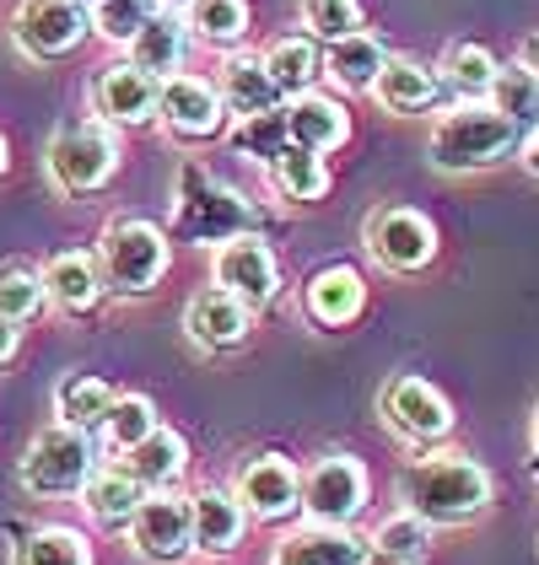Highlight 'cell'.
<instances>
[{"label":"cell","instance_id":"1","mask_svg":"<svg viewBox=\"0 0 539 565\" xmlns=\"http://www.w3.org/2000/svg\"><path fill=\"white\" fill-rule=\"evenodd\" d=\"M404 512L437 522H469L492 507V475L469 458V452H426L410 458L400 475Z\"/></svg>","mask_w":539,"mask_h":565},{"label":"cell","instance_id":"2","mask_svg":"<svg viewBox=\"0 0 539 565\" xmlns=\"http://www.w3.org/2000/svg\"><path fill=\"white\" fill-rule=\"evenodd\" d=\"M524 140L529 135L518 130L507 114H496L492 103H458V108H448L437 119L426 157L443 173H475V168H496L512 151H524Z\"/></svg>","mask_w":539,"mask_h":565},{"label":"cell","instance_id":"3","mask_svg":"<svg viewBox=\"0 0 539 565\" xmlns=\"http://www.w3.org/2000/svg\"><path fill=\"white\" fill-rule=\"evenodd\" d=\"M168 237H162V226H151V221H108L103 226V243H97V264H103V280L114 286V291H151L162 275H168Z\"/></svg>","mask_w":539,"mask_h":565},{"label":"cell","instance_id":"4","mask_svg":"<svg viewBox=\"0 0 539 565\" xmlns=\"http://www.w3.org/2000/svg\"><path fill=\"white\" fill-rule=\"evenodd\" d=\"M97 475V441L76 426H49L22 452V484L33 495H76Z\"/></svg>","mask_w":539,"mask_h":565},{"label":"cell","instance_id":"5","mask_svg":"<svg viewBox=\"0 0 539 565\" xmlns=\"http://www.w3.org/2000/svg\"><path fill=\"white\" fill-rule=\"evenodd\" d=\"M119 168V140L108 125H65V130L49 140V178L65 189V194H87V189H103Z\"/></svg>","mask_w":539,"mask_h":565},{"label":"cell","instance_id":"6","mask_svg":"<svg viewBox=\"0 0 539 565\" xmlns=\"http://www.w3.org/2000/svg\"><path fill=\"white\" fill-rule=\"evenodd\" d=\"M361 243H367L372 264L389 269V275H415V269H426L437 259V226L410 205H378L367 216Z\"/></svg>","mask_w":539,"mask_h":565},{"label":"cell","instance_id":"7","mask_svg":"<svg viewBox=\"0 0 539 565\" xmlns=\"http://www.w3.org/2000/svg\"><path fill=\"white\" fill-rule=\"evenodd\" d=\"M372 479L351 452H324L314 469L303 475V512L308 522H329V527H351L367 512Z\"/></svg>","mask_w":539,"mask_h":565},{"label":"cell","instance_id":"8","mask_svg":"<svg viewBox=\"0 0 539 565\" xmlns=\"http://www.w3.org/2000/svg\"><path fill=\"white\" fill-rule=\"evenodd\" d=\"M130 539L140 561L151 565H179L194 555V501L179 490H151L130 518Z\"/></svg>","mask_w":539,"mask_h":565},{"label":"cell","instance_id":"9","mask_svg":"<svg viewBox=\"0 0 539 565\" xmlns=\"http://www.w3.org/2000/svg\"><path fill=\"white\" fill-rule=\"evenodd\" d=\"M87 33H92V11L76 6V0H22L17 17H11V39L33 60H60V54L82 49Z\"/></svg>","mask_w":539,"mask_h":565},{"label":"cell","instance_id":"10","mask_svg":"<svg viewBox=\"0 0 539 565\" xmlns=\"http://www.w3.org/2000/svg\"><path fill=\"white\" fill-rule=\"evenodd\" d=\"M378 415H383L389 431L415 441V447H432L453 431V404L426 377H394L378 393Z\"/></svg>","mask_w":539,"mask_h":565},{"label":"cell","instance_id":"11","mask_svg":"<svg viewBox=\"0 0 539 565\" xmlns=\"http://www.w3.org/2000/svg\"><path fill=\"white\" fill-rule=\"evenodd\" d=\"M216 286L249 307L275 302V297H281V264L270 254V243H260L254 232L226 237L222 248H216Z\"/></svg>","mask_w":539,"mask_h":565},{"label":"cell","instance_id":"12","mask_svg":"<svg viewBox=\"0 0 539 565\" xmlns=\"http://www.w3.org/2000/svg\"><path fill=\"white\" fill-rule=\"evenodd\" d=\"M243 205H237V194L216 183V178L205 173V168H183V194H179V221L189 237H200V243H226V237H237V226H243Z\"/></svg>","mask_w":539,"mask_h":565},{"label":"cell","instance_id":"13","mask_svg":"<svg viewBox=\"0 0 539 565\" xmlns=\"http://www.w3.org/2000/svg\"><path fill=\"white\" fill-rule=\"evenodd\" d=\"M232 495L243 501V512L260 522H275V518H292L297 507H303V475H297V463L292 458H249L243 463V475L232 484Z\"/></svg>","mask_w":539,"mask_h":565},{"label":"cell","instance_id":"14","mask_svg":"<svg viewBox=\"0 0 539 565\" xmlns=\"http://www.w3.org/2000/svg\"><path fill=\"white\" fill-rule=\"evenodd\" d=\"M157 114H162V125L173 135H189V140H205V135L222 130L226 119V103L222 92L211 87V82H200V76H168L162 92H157Z\"/></svg>","mask_w":539,"mask_h":565},{"label":"cell","instance_id":"15","mask_svg":"<svg viewBox=\"0 0 539 565\" xmlns=\"http://www.w3.org/2000/svg\"><path fill=\"white\" fill-rule=\"evenodd\" d=\"M157 92H162L157 76H146V71H135V65H108V71L97 76V87H92V103H97L103 125L140 130V125L157 119Z\"/></svg>","mask_w":539,"mask_h":565},{"label":"cell","instance_id":"16","mask_svg":"<svg viewBox=\"0 0 539 565\" xmlns=\"http://www.w3.org/2000/svg\"><path fill=\"white\" fill-rule=\"evenodd\" d=\"M372 555V539H361L357 527H329V522H308V527H292L270 565H361Z\"/></svg>","mask_w":539,"mask_h":565},{"label":"cell","instance_id":"17","mask_svg":"<svg viewBox=\"0 0 539 565\" xmlns=\"http://www.w3.org/2000/svg\"><path fill=\"white\" fill-rule=\"evenodd\" d=\"M249 318H254V307L237 302L232 291L222 286H205V291H194L189 307H183V329H189V340L200 350H232L249 340Z\"/></svg>","mask_w":539,"mask_h":565},{"label":"cell","instance_id":"18","mask_svg":"<svg viewBox=\"0 0 539 565\" xmlns=\"http://www.w3.org/2000/svg\"><path fill=\"white\" fill-rule=\"evenodd\" d=\"M183 54H189V28H183L179 11H157V17L130 39V65L146 71V76H157V82L179 76Z\"/></svg>","mask_w":539,"mask_h":565},{"label":"cell","instance_id":"19","mask_svg":"<svg viewBox=\"0 0 539 565\" xmlns=\"http://www.w3.org/2000/svg\"><path fill=\"white\" fill-rule=\"evenodd\" d=\"M308 318L324 323V329H346L351 318H357L361 307H367V286H361V275L351 264H324L314 280H308Z\"/></svg>","mask_w":539,"mask_h":565},{"label":"cell","instance_id":"20","mask_svg":"<svg viewBox=\"0 0 539 565\" xmlns=\"http://www.w3.org/2000/svg\"><path fill=\"white\" fill-rule=\"evenodd\" d=\"M286 130H292V146H303V151H335V146H346V135H351V119H346V108L335 103V97H318V92H303L292 108H286Z\"/></svg>","mask_w":539,"mask_h":565},{"label":"cell","instance_id":"21","mask_svg":"<svg viewBox=\"0 0 539 565\" xmlns=\"http://www.w3.org/2000/svg\"><path fill=\"white\" fill-rule=\"evenodd\" d=\"M443 76L437 71H426V65H415V60H389L383 65V76H378V87L372 97L389 108V114H426V108H437L443 103Z\"/></svg>","mask_w":539,"mask_h":565},{"label":"cell","instance_id":"22","mask_svg":"<svg viewBox=\"0 0 539 565\" xmlns=\"http://www.w3.org/2000/svg\"><path fill=\"white\" fill-rule=\"evenodd\" d=\"M194 501V550H205V555H226V550H237V539H243V527H249V512H243V501L232 495V490H200V495H189Z\"/></svg>","mask_w":539,"mask_h":565},{"label":"cell","instance_id":"23","mask_svg":"<svg viewBox=\"0 0 539 565\" xmlns=\"http://www.w3.org/2000/svg\"><path fill=\"white\" fill-rule=\"evenodd\" d=\"M103 264L87 259V254H54L44 269V291L54 307H65V312H92V307L103 302Z\"/></svg>","mask_w":539,"mask_h":565},{"label":"cell","instance_id":"24","mask_svg":"<svg viewBox=\"0 0 539 565\" xmlns=\"http://www.w3.org/2000/svg\"><path fill=\"white\" fill-rule=\"evenodd\" d=\"M222 103L237 114V119H249V114H270L275 103H281V87H275V76L265 71V60L260 54H232L222 65Z\"/></svg>","mask_w":539,"mask_h":565},{"label":"cell","instance_id":"25","mask_svg":"<svg viewBox=\"0 0 539 565\" xmlns=\"http://www.w3.org/2000/svg\"><path fill=\"white\" fill-rule=\"evenodd\" d=\"M183 469H189V447H183V436L168 431V426H157L140 447L125 452V475H130L135 484H146V490H168V484H179Z\"/></svg>","mask_w":539,"mask_h":565},{"label":"cell","instance_id":"26","mask_svg":"<svg viewBox=\"0 0 539 565\" xmlns=\"http://www.w3.org/2000/svg\"><path fill=\"white\" fill-rule=\"evenodd\" d=\"M383 65H389V49L378 44L372 33H351V39L329 44V54H324V71L335 76V87L346 92H372Z\"/></svg>","mask_w":539,"mask_h":565},{"label":"cell","instance_id":"27","mask_svg":"<svg viewBox=\"0 0 539 565\" xmlns=\"http://www.w3.org/2000/svg\"><path fill=\"white\" fill-rule=\"evenodd\" d=\"M114 398H119V393L108 388L103 377H92V372H71V377L54 388V415H60V426L92 431V426H103V420H108Z\"/></svg>","mask_w":539,"mask_h":565},{"label":"cell","instance_id":"28","mask_svg":"<svg viewBox=\"0 0 539 565\" xmlns=\"http://www.w3.org/2000/svg\"><path fill=\"white\" fill-rule=\"evenodd\" d=\"M140 501H146V484H135L125 469H97V475L87 479V490H82V507H87L103 527L130 522L135 512H140Z\"/></svg>","mask_w":539,"mask_h":565},{"label":"cell","instance_id":"29","mask_svg":"<svg viewBox=\"0 0 539 565\" xmlns=\"http://www.w3.org/2000/svg\"><path fill=\"white\" fill-rule=\"evenodd\" d=\"M496 54L486 44H453L448 49V60L437 65V76H443V87L458 92L464 103H486L496 87Z\"/></svg>","mask_w":539,"mask_h":565},{"label":"cell","instance_id":"30","mask_svg":"<svg viewBox=\"0 0 539 565\" xmlns=\"http://www.w3.org/2000/svg\"><path fill=\"white\" fill-rule=\"evenodd\" d=\"M183 28L189 39L211 49H232L249 33V0H189L183 6Z\"/></svg>","mask_w":539,"mask_h":565},{"label":"cell","instance_id":"31","mask_svg":"<svg viewBox=\"0 0 539 565\" xmlns=\"http://www.w3.org/2000/svg\"><path fill=\"white\" fill-rule=\"evenodd\" d=\"M270 183H275L286 200L314 205V200H324V194H329V168H324V157H318V151L286 146V151L270 162Z\"/></svg>","mask_w":539,"mask_h":565},{"label":"cell","instance_id":"32","mask_svg":"<svg viewBox=\"0 0 539 565\" xmlns=\"http://www.w3.org/2000/svg\"><path fill=\"white\" fill-rule=\"evenodd\" d=\"M265 71L275 76L281 97H303V92L314 87V76L324 71V60H318L314 39L292 33V39H275V44L265 49Z\"/></svg>","mask_w":539,"mask_h":565},{"label":"cell","instance_id":"33","mask_svg":"<svg viewBox=\"0 0 539 565\" xmlns=\"http://www.w3.org/2000/svg\"><path fill=\"white\" fill-rule=\"evenodd\" d=\"M486 103H492L496 114H507L524 135L539 130V76L529 71V65H518V60H512V65H501Z\"/></svg>","mask_w":539,"mask_h":565},{"label":"cell","instance_id":"34","mask_svg":"<svg viewBox=\"0 0 539 565\" xmlns=\"http://www.w3.org/2000/svg\"><path fill=\"white\" fill-rule=\"evenodd\" d=\"M17 565H92V544L76 527H33L17 544Z\"/></svg>","mask_w":539,"mask_h":565},{"label":"cell","instance_id":"35","mask_svg":"<svg viewBox=\"0 0 539 565\" xmlns=\"http://www.w3.org/2000/svg\"><path fill=\"white\" fill-rule=\"evenodd\" d=\"M151 431H157V404H151L146 393H119V398H114V409H108V420H103L108 447L130 452V447H140Z\"/></svg>","mask_w":539,"mask_h":565},{"label":"cell","instance_id":"36","mask_svg":"<svg viewBox=\"0 0 539 565\" xmlns=\"http://www.w3.org/2000/svg\"><path fill=\"white\" fill-rule=\"evenodd\" d=\"M232 146H237L243 157H254V162H275V157L292 146V130H286V108H270V114H249V119H237Z\"/></svg>","mask_w":539,"mask_h":565},{"label":"cell","instance_id":"37","mask_svg":"<svg viewBox=\"0 0 539 565\" xmlns=\"http://www.w3.org/2000/svg\"><path fill=\"white\" fill-rule=\"evenodd\" d=\"M372 550L383 555H400V561H426L432 555V522L415 518V512H400V518H383L378 533H372Z\"/></svg>","mask_w":539,"mask_h":565},{"label":"cell","instance_id":"38","mask_svg":"<svg viewBox=\"0 0 539 565\" xmlns=\"http://www.w3.org/2000/svg\"><path fill=\"white\" fill-rule=\"evenodd\" d=\"M157 11H162L157 0H97V6H92V28H97L103 39H114V44H130Z\"/></svg>","mask_w":539,"mask_h":565},{"label":"cell","instance_id":"39","mask_svg":"<svg viewBox=\"0 0 539 565\" xmlns=\"http://www.w3.org/2000/svg\"><path fill=\"white\" fill-rule=\"evenodd\" d=\"M303 22L314 39L340 44V39L361 33V0H303Z\"/></svg>","mask_w":539,"mask_h":565},{"label":"cell","instance_id":"40","mask_svg":"<svg viewBox=\"0 0 539 565\" xmlns=\"http://www.w3.org/2000/svg\"><path fill=\"white\" fill-rule=\"evenodd\" d=\"M44 275H39V269H28V264H6V269H0V312H6V318H17V323H22V318H33V312H39V307H44Z\"/></svg>","mask_w":539,"mask_h":565},{"label":"cell","instance_id":"41","mask_svg":"<svg viewBox=\"0 0 539 565\" xmlns=\"http://www.w3.org/2000/svg\"><path fill=\"white\" fill-rule=\"evenodd\" d=\"M17 345H22V329H17V318H6V312H0V366L17 355Z\"/></svg>","mask_w":539,"mask_h":565},{"label":"cell","instance_id":"42","mask_svg":"<svg viewBox=\"0 0 539 565\" xmlns=\"http://www.w3.org/2000/svg\"><path fill=\"white\" fill-rule=\"evenodd\" d=\"M518 65H529V71L539 76V33H529V39L518 44Z\"/></svg>","mask_w":539,"mask_h":565},{"label":"cell","instance_id":"43","mask_svg":"<svg viewBox=\"0 0 539 565\" xmlns=\"http://www.w3.org/2000/svg\"><path fill=\"white\" fill-rule=\"evenodd\" d=\"M524 168H529V173H539V130L524 140Z\"/></svg>","mask_w":539,"mask_h":565},{"label":"cell","instance_id":"44","mask_svg":"<svg viewBox=\"0 0 539 565\" xmlns=\"http://www.w3.org/2000/svg\"><path fill=\"white\" fill-rule=\"evenodd\" d=\"M361 565H415V561H400V555H383V550H372Z\"/></svg>","mask_w":539,"mask_h":565},{"label":"cell","instance_id":"45","mask_svg":"<svg viewBox=\"0 0 539 565\" xmlns=\"http://www.w3.org/2000/svg\"><path fill=\"white\" fill-rule=\"evenodd\" d=\"M157 6H162V11H183L189 0H157Z\"/></svg>","mask_w":539,"mask_h":565},{"label":"cell","instance_id":"46","mask_svg":"<svg viewBox=\"0 0 539 565\" xmlns=\"http://www.w3.org/2000/svg\"><path fill=\"white\" fill-rule=\"evenodd\" d=\"M0 173H6V135H0Z\"/></svg>","mask_w":539,"mask_h":565},{"label":"cell","instance_id":"47","mask_svg":"<svg viewBox=\"0 0 539 565\" xmlns=\"http://www.w3.org/2000/svg\"><path fill=\"white\" fill-rule=\"evenodd\" d=\"M535 452H539V409H535Z\"/></svg>","mask_w":539,"mask_h":565},{"label":"cell","instance_id":"48","mask_svg":"<svg viewBox=\"0 0 539 565\" xmlns=\"http://www.w3.org/2000/svg\"><path fill=\"white\" fill-rule=\"evenodd\" d=\"M529 475H535V479H539V452H535V463H529Z\"/></svg>","mask_w":539,"mask_h":565},{"label":"cell","instance_id":"49","mask_svg":"<svg viewBox=\"0 0 539 565\" xmlns=\"http://www.w3.org/2000/svg\"><path fill=\"white\" fill-rule=\"evenodd\" d=\"M76 6H87V11H92V6H97V0H76Z\"/></svg>","mask_w":539,"mask_h":565}]
</instances>
